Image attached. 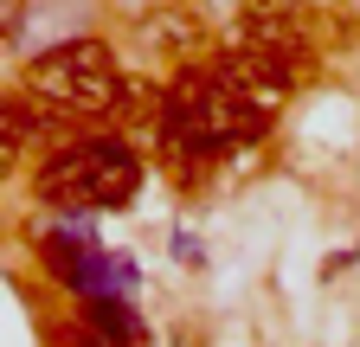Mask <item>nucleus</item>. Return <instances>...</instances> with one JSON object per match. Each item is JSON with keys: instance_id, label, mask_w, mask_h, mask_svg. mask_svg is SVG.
Masks as SVG:
<instances>
[{"instance_id": "f257e3e1", "label": "nucleus", "mask_w": 360, "mask_h": 347, "mask_svg": "<svg viewBox=\"0 0 360 347\" xmlns=\"http://www.w3.org/2000/svg\"><path fill=\"white\" fill-rule=\"evenodd\" d=\"M32 187H39V199L52 212H110V206L135 199L142 161L116 136H84V142H65V148L45 155Z\"/></svg>"}, {"instance_id": "39448f33", "label": "nucleus", "mask_w": 360, "mask_h": 347, "mask_svg": "<svg viewBox=\"0 0 360 347\" xmlns=\"http://www.w3.org/2000/svg\"><path fill=\"white\" fill-rule=\"evenodd\" d=\"M84 315H90V334L110 341V347H135V341H142V322H135V309H129V302H116V296H90V302H84Z\"/></svg>"}, {"instance_id": "0eeeda50", "label": "nucleus", "mask_w": 360, "mask_h": 347, "mask_svg": "<svg viewBox=\"0 0 360 347\" xmlns=\"http://www.w3.org/2000/svg\"><path fill=\"white\" fill-rule=\"evenodd\" d=\"M77 347H110V341H97V334H90V341H77Z\"/></svg>"}, {"instance_id": "f03ea898", "label": "nucleus", "mask_w": 360, "mask_h": 347, "mask_svg": "<svg viewBox=\"0 0 360 347\" xmlns=\"http://www.w3.org/2000/svg\"><path fill=\"white\" fill-rule=\"evenodd\" d=\"M26 97L52 103L65 116H116L129 103V77L116 71V52L103 39H71V46H52L32 58Z\"/></svg>"}, {"instance_id": "20e7f679", "label": "nucleus", "mask_w": 360, "mask_h": 347, "mask_svg": "<svg viewBox=\"0 0 360 347\" xmlns=\"http://www.w3.org/2000/svg\"><path fill=\"white\" fill-rule=\"evenodd\" d=\"M142 39H148L155 52H167L174 65H200V52H206V26L193 13H155L142 26Z\"/></svg>"}, {"instance_id": "423d86ee", "label": "nucleus", "mask_w": 360, "mask_h": 347, "mask_svg": "<svg viewBox=\"0 0 360 347\" xmlns=\"http://www.w3.org/2000/svg\"><path fill=\"white\" fill-rule=\"evenodd\" d=\"M20 13H26V7H20V0H0V32H7V39H13V32H20V26H26V20H20Z\"/></svg>"}, {"instance_id": "7ed1b4c3", "label": "nucleus", "mask_w": 360, "mask_h": 347, "mask_svg": "<svg viewBox=\"0 0 360 347\" xmlns=\"http://www.w3.org/2000/svg\"><path fill=\"white\" fill-rule=\"evenodd\" d=\"M212 65L232 77L251 103H264L270 116L290 103L296 77H302V65H296V58H283V52H257V46H232V52H225V58H212Z\"/></svg>"}]
</instances>
